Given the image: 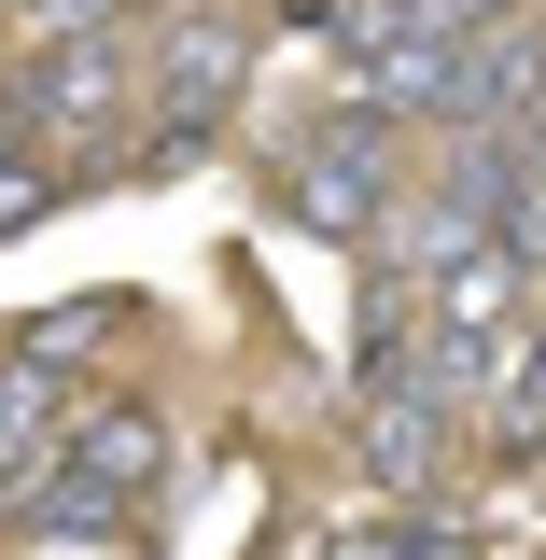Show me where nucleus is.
<instances>
[{
	"mask_svg": "<svg viewBox=\"0 0 546 560\" xmlns=\"http://www.w3.org/2000/svg\"><path fill=\"white\" fill-rule=\"evenodd\" d=\"M407 154H420V127L393 113V98H364V84H337V98H309L294 127H280V154H267V210L280 224H309V238H379V210L407 197Z\"/></svg>",
	"mask_w": 546,
	"mask_h": 560,
	"instance_id": "f257e3e1",
	"label": "nucleus"
},
{
	"mask_svg": "<svg viewBox=\"0 0 546 560\" xmlns=\"http://www.w3.org/2000/svg\"><path fill=\"white\" fill-rule=\"evenodd\" d=\"M0 113L14 140L70 168V183H98L140 127V28H70V43H28V57H0Z\"/></svg>",
	"mask_w": 546,
	"mask_h": 560,
	"instance_id": "f03ea898",
	"label": "nucleus"
},
{
	"mask_svg": "<svg viewBox=\"0 0 546 560\" xmlns=\"http://www.w3.org/2000/svg\"><path fill=\"white\" fill-rule=\"evenodd\" d=\"M253 70H267V28L224 14V0H169V14H140V127L224 140V113L253 98Z\"/></svg>",
	"mask_w": 546,
	"mask_h": 560,
	"instance_id": "7ed1b4c3",
	"label": "nucleus"
},
{
	"mask_svg": "<svg viewBox=\"0 0 546 560\" xmlns=\"http://www.w3.org/2000/svg\"><path fill=\"white\" fill-rule=\"evenodd\" d=\"M350 448H364V477H379V490H407V504H420V490L449 477L463 420H449V407H420V393H350Z\"/></svg>",
	"mask_w": 546,
	"mask_h": 560,
	"instance_id": "20e7f679",
	"label": "nucleus"
},
{
	"mask_svg": "<svg viewBox=\"0 0 546 560\" xmlns=\"http://www.w3.org/2000/svg\"><path fill=\"white\" fill-rule=\"evenodd\" d=\"M57 434H70V378H57V364H28V350H0V504L43 490Z\"/></svg>",
	"mask_w": 546,
	"mask_h": 560,
	"instance_id": "39448f33",
	"label": "nucleus"
},
{
	"mask_svg": "<svg viewBox=\"0 0 546 560\" xmlns=\"http://www.w3.org/2000/svg\"><path fill=\"white\" fill-rule=\"evenodd\" d=\"M477 407H490V448H504V463H546V308L490 350V393H477Z\"/></svg>",
	"mask_w": 546,
	"mask_h": 560,
	"instance_id": "423d86ee",
	"label": "nucleus"
},
{
	"mask_svg": "<svg viewBox=\"0 0 546 560\" xmlns=\"http://www.w3.org/2000/svg\"><path fill=\"white\" fill-rule=\"evenodd\" d=\"M70 197H84L70 168H43V154H14V168H0V238H28V224H57Z\"/></svg>",
	"mask_w": 546,
	"mask_h": 560,
	"instance_id": "0eeeda50",
	"label": "nucleus"
},
{
	"mask_svg": "<svg viewBox=\"0 0 546 560\" xmlns=\"http://www.w3.org/2000/svg\"><path fill=\"white\" fill-rule=\"evenodd\" d=\"M113 323H127V308H43V323H28L14 350H28V364H57V378H70V364H84V350L113 337Z\"/></svg>",
	"mask_w": 546,
	"mask_h": 560,
	"instance_id": "6e6552de",
	"label": "nucleus"
},
{
	"mask_svg": "<svg viewBox=\"0 0 546 560\" xmlns=\"http://www.w3.org/2000/svg\"><path fill=\"white\" fill-rule=\"evenodd\" d=\"M323 560H463V533L449 518H420V533H337Z\"/></svg>",
	"mask_w": 546,
	"mask_h": 560,
	"instance_id": "1a4fd4ad",
	"label": "nucleus"
},
{
	"mask_svg": "<svg viewBox=\"0 0 546 560\" xmlns=\"http://www.w3.org/2000/svg\"><path fill=\"white\" fill-rule=\"evenodd\" d=\"M28 43H70V28H127V0H0Z\"/></svg>",
	"mask_w": 546,
	"mask_h": 560,
	"instance_id": "9d476101",
	"label": "nucleus"
},
{
	"mask_svg": "<svg viewBox=\"0 0 546 560\" xmlns=\"http://www.w3.org/2000/svg\"><path fill=\"white\" fill-rule=\"evenodd\" d=\"M14 154H28V140H14V113H0V168H14Z\"/></svg>",
	"mask_w": 546,
	"mask_h": 560,
	"instance_id": "9b49d317",
	"label": "nucleus"
},
{
	"mask_svg": "<svg viewBox=\"0 0 546 560\" xmlns=\"http://www.w3.org/2000/svg\"><path fill=\"white\" fill-rule=\"evenodd\" d=\"M140 14H169V0H127V28H140Z\"/></svg>",
	"mask_w": 546,
	"mask_h": 560,
	"instance_id": "f8f14e48",
	"label": "nucleus"
}]
</instances>
